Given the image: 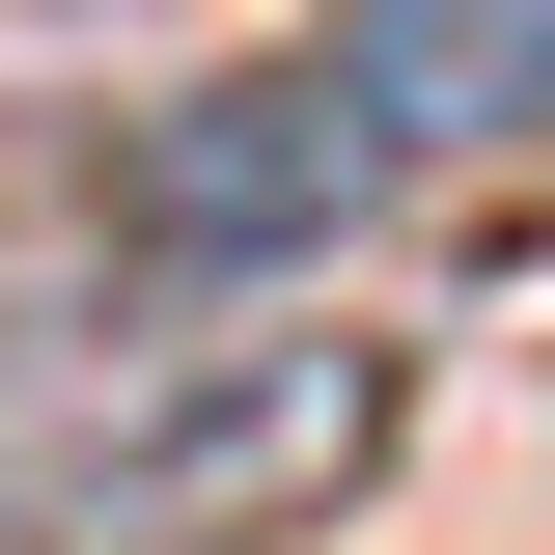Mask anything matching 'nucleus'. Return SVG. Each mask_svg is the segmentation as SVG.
<instances>
[{
	"label": "nucleus",
	"mask_w": 555,
	"mask_h": 555,
	"mask_svg": "<svg viewBox=\"0 0 555 555\" xmlns=\"http://www.w3.org/2000/svg\"><path fill=\"white\" fill-rule=\"evenodd\" d=\"M334 112L416 167H528L555 139V0H334Z\"/></svg>",
	"instance_id": "obj_3"
},
{
	"label": "nucleus",
	"mask_w": 555,
	"mask_h": 555,
	"mask_svg": "<svg viewBox=\"0 0 555 555\" xmlns=\"http://www.w3.org/2000/svg\"><path fill=\"white\" fill-rule=\"evenodd\" d=\"M361 167H389V139L334 112V56H278V83H167V112H139V222H167V250H334L361 222Z\"/></svg>",
	"instance_id": "obj_2"
},
{
	"label": "nucleus",
	"mask_w": 555,
	"mask_h": 555,
	"mask_svg": "<svg viewBox=\"0 0 555 555\" xmlns=\"http://www.w3.org/2000/svg\"><path fill=\"white\" fill-rule=\"evenodd\" d=\"M389 473V334H83V389H0L28 555H278Z\"/></svg>",
	"instance_id": "obj_1"
}]
</instances>
